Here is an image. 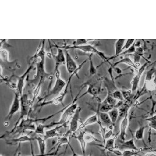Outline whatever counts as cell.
Wrapping results in <instances>:
<instances>
[{"instance_id": "603a6c76", "label": "cell", "mask_w": 156, "mask_h": 156, "mask_svg": "<svg viewBox=\"0 0 156 156\" xmlns=\"http://www.w3.org/2000/svg\"><path fill=\"white\" fill-rule=\"evenodd\" d=\"M108 114L110 116V118L112 123L113 124V125H115V123L116 122L117 120H118V118L119 110H118L117 108L115 107L112 110L109 111L108 112Z\"/></svg>"}, {"instance_id": "5bb4252c", "label": "cell", "mask_w": 156, "mask_h": 156, "mask_svg": "<svg viewBox=\"0 0 156 156\" xmlns=\"http://www.w3.org/2000/svg\"><path fill=\"white\" fill-rule=\"evenodd\" d=\"M128 124H129V119H128V114H127L121 121V124H120L119 138L122 141V142L125 141L126 136V130L127 129Z\"/></svg>"}, {"instance_id": "1f68e13d", "label": "cell", "mask_w": 156, "mask_h": 156, "mask_svg": "<svg viewBox=\"0 0 156 156\" xmlns=\"http://www.w3.org/2000/svg\"><path fill=\"white\" fill-rule=\"evenodd\" d=\"M140 151L124 150L122 153V156H136Z\"/></svg>"}, {"instance_id": "3957f363", "label": "cell", "mask_w": 156, "mask_h": 156, "mask_svg": "<svg viewBox=\"0 0 156 156\" xmlns=\"http://www.w3.org/2000/svg\"><path fill=\"white\" fill-rule=\"evenodd\" d=\"M20 101H21L20 115L19 118L18 119L16 122L14 126V127H16L20 123L21 121L24 119L25 116H28L31 106L33 104L32 102L29 99L27 94L24 93L20 97Z\"/></svg>"}, {"instance_id": "cb8c5ba5", "label": "cell", "mask_w": 156, "mask_h": 156, "mask_svg": "<svg viewBox=\"0 0 156 156\" xmlns=\"http://www.w3.org/2000/svg\"><path fill=\"white\" fill-rule=\"evenodd\" d=\"M146 126H141L135 132V137L136 140H142L144 143V140H143V136H144V131L146 129Z\"/></svg>"}, {"instance_id": "83f0119b", "label": "cell", "mask_w": 156, "mask_h": 156, "mask_svg": "<svg viewBox=\"0 0 156 156\" xmlns=\"http://www.w3.org/2000/svg\"><path fill=\"white\" fill-rule=\"evenodd\" d=\"M83 137H84V140H85L86 143H90V142H93V141H96V142L100 141L99 140L96 138L91 133H90L89 132H87V130L84 133Z\"/></svg>"}, {"instance_id": "60d3db41", "label": "cell", "mask_w": 156, "mask_h": 156, "mask_svg": "<svg viewBox=\"0 0 156 156\" xmlns=\"http://www.w3.org/2000/svg\"><path fill=\"white\" fill-rule=\"evenodd\" d=\"M75 156H77V155H75Z\"/></svg>"}, {"instance_id": "e575fe53", "label": "cell", "mask_w": 156, "mask_h": 156, "mask_svg": "<svg viewBox=\"0 0 156 156\" xmlns=\"http://www.w3.org/2000/svg\"><path fill=\"white\" fill-rule=\"evenodd\" d=\"M89 40H85V39H77L75 41L73 42V45L74 46H81L83 45L84 44H86L88 43Z\"/></svg>"}, {"instance_id": "52a82bcc", "label": "cell", "mask_w": 156, "mask_h": 156, "mask_svg": "<svg viewBox=\"0 0 156 156\" xmlns=\"http://www.w3.org/2000/svg\"><path fill=\"white\" fill-rule=\"evenodd\" d=\"M65 52V58H66V69L68 73L69 74V75L72 74L74 72H76L79 68L80 65L77 66L76 63L75 61L73 60L67 49H63Z\"/></svg>"}, {"instance_id": "e0dca14e", "label": "cell", "mask_w": 156, "mask_h": 156, "mask_svg": "<svg viewBox=\"0 0 156 156\" xmlns=\"http://www.w3.org/2000/svg\"><path fill=\"white\" fill-rule=\"evenodd\" d=\"M125 41L126 40L124 39H119L116 41L115 44V55L112 57H110L108 59L109 60H111L112 58L118 56L122 52L123 47L124 46Z\"/></svg>"}, {"instance_id": "f546056e", "label": "cell", "mask_w": 156, "mask_h": 156, "mask_svg": "<svg viewBox=\"0 0 156 156\" xmlns=\"http://www.w3.org/2000/svg\"><path fill=\"white\" fill-rule=\"evenodd\" d=\"M110 94V96H112L113 98H115V99L116 100H118L119 101H124V97L122 96V92L121 91L119 90H116L115 91H114L113 92H112V93L110 94Z\"/></svg>"}, {"instance_id": "7402d4cb", "label": "cell", "mask_w": 156, "mask_h": 156, "mask_svg": "<svg viewBox=\"0 0 156 156\" xmlns=\"http://www.w3.org/2000/svg\"><path fill=\"white\" fill-rule=\"evenodd\" d=\"M119 63H125V64H127V65H129V66L133 67V68L134 69H136L138 68L136 67V66L135 65V64L134 63V62H133L129 57H124V58H122V59H121V60H118V61L115 62L113 65H111V66H112V67H114V66H115L116 65H118V64H119Z\"/></svg>"}, {"instance_id": "b9f144b4", "label": "cell", "mask_w": 156, "mask_h": 156, "mask_svg": "<svg viewBox=\"0 0 156 156\" xmlns=\"http://www.w3.org/2000/svg\"><path fill=\"white\" fill-rule=\"evenodd\" d=\"M1 156H2V155H1Z\"/></svg>"}, {"instance_id": "ffe728a7", "label": "cell", "mask_w": 156, "mask_h": 156, "mask_svg": "<svg viewBox=\"0 0 156 156\" xmlns=\"http://www.w3.org/2000/svg\"><path fill=\"white\" fill-rule=\"evenodd\" d=\"M35 140H37L38 145V148L40 151V155L43 156L44 155L45 151H46V140L41 138V136H35Z\"/></svg>"}, {"instance_id": "74e56055", "label": "cell", "mask_w": 156, "mask_h": 156, "mask_svg": "<svg viewBox=\"0 0 156 156\" xmlns=\"http://www.w3.org/2000/svg\"><path fill=\"white\" fill-rule=\"evenodd\" d=\"M146 120H154V121H156V115L152 116H151L149 118H147L146 119Z\"/></svg>"}, {"instance_id": "ab89813d", "label": "cell", "mask_w": 156, "mask_h": 156, "mask_svg": "<svg viewBox=\"0 0 156 156\" xmlns=\"http://www.w3.org/2000/svg\"><path fill=\"white\" fill-rule=\"evenodd\" d=\"M88 156H92V155H91V153H90V154H89V155H88Z\"/></svg>"}, {"instance_id": "9c48e42d", "label": "cell", "mask_w": 156, "mask_h": 156, "mask_svg": "<svg viewBox=\"0 0 156 156\" xmlns=\"http://www.w3.org/2000/svg\"><path fill=\"white\" fill-rule=\"evenodd\" d=\"M33 64L32 63L29 67L27 69V70L25 71V73L21 75L20 76L17 77H18V82H17V85H16V91L18 94L20 96V97L23 95V87H24V80L26 77H27L30 71L32 69L33 67Z\"/></svg>"}, {"instance_id": "484cf974", "label": "cell", "mask_w": 156, "mask_h": 156, "mask_svg": "<svg viewBox=\"0 0 156 156\" xmlns=\"http://www.w3.org/2000/svg\"><path fill=\"white\" fill-rule=\"evenodd\" d=\"M102 103H104L107 105H112V106H113L114 107H115V106L117 104V100L108 94L107 97L104 99V101L102 102Z\"/></svg>"}, {"instance_id": "836d02e7", "label": "cell", "mask_w": 156, "mask_h": 156, "mask_svg": "<svg viewBox=\"0 0 156 156\" xmlns=\"http://www.w3.org/2000/svg\"><path fill=\"white\" fill-rule=\"evenodd\" d=\"M135 41L133 44L129 48L127 49L122 52L121 54V55H125V54H133V53H136V48H135Z\"/></svg>"}, {"instance_id": "2e32d148", "label": "cell", "mask_w": 156, "mask_h": 156, "mask_svg": "<svg viewBox=\"0 0 156 156\" xmlns=\"http://www.w3.org/2000/svg\"><path fill=\"white\" fill-rule=\"evenodd\" d=\"M119 149L121 150H134V151H141L142 149H138L135 144L134 143V140L133 138H132L131 139L127 140V141H124L122 142V143L119 145L118 146Z\"/></svg>"}, {"instance_id": "d4e9b609", "label": "cell", "mask_w": 156, "mask_h": 156, "mask_svg": "<svg viewBox=\"0 0 156 156\" xmlns=\"http://www.w3.org/2000/svg\"><path fill=\"white\" fill-rule=\"evenodd\" d=\"M64 144H66L69 145V147H70V148L72 149V151H73L74 154L76 155V154H75L74 152L73 151V149H72V147H71V145H70V144H69V140H68L67 136H65V135H63V136H61L58 137V141H57V143L55 146H61V145Z\"/></svg>"}, {"instance_id": "277c9868", "label": "cell", "mask_w": 156, "mask_h": 156, "mask_svg": "<svg viewBox=\"0 0 156 156\" xmlns=\"http://www.w3.org/2000/svg\"><path fill=\"white\" fill-rule=\"evenodd\" d=\"M62 49H80L83 52H89V53H94L97 54L99 57H101L102 60H104L105 62H109V58L107 57L105 54L100 51H99L98 49H96L94 46L91 44H83L81 46H66L65 47H60Z\"/></svg>"}, {"instance_id": "44dd1931", "label": "cell", "mask_w": 156, "mask_h": 156, "mask_svg": "<svg viewBox=\"0 0 156 156\" xmlns=\"http://www.w3.org/2000/svg\"><path fill=\"white\" fill-rule=\"evenodd\" d=\"M99 91H100V88L99 87H98V86L95 85L94 84L89 83L87 91L83 94H82L81 96H83V95H85V94H86L87 93H89L91 95H92L93 97L96 98L97 96H98Z\"/></svg>"}, {"instance_id": "ac0fdd59", "label": "cell", "mask_w": 156, "mask_h": 156, "mask_svg": "<svg viewBox=\"0 0 156 156\" xmlns=\"http://www.w3.org/2000/svg\"><path fill=\"white\" fill-rule=\"evenodd\" d=\"M144 90L149 91H155L156 96V73L154 74V77L150 81L144 83L142 91H143Z\"/></svg>"}, {"instance_id": "6da1fadb", "label": "cell", "mask_w": 156, "mask_h": 156, "mask_svg": "<svg viewBox=\"0 0 156 156\" xmlns=\"http://www.w3.org/2000/svg\"><path fill=\"white\" fill-rule=\"evenodd\" d=\"M81 90L79 91V93L80 92ZM79 93L78 94H77V96L74 98V99L73 100V101L71 102V103L69 105H68L65 109L64 110V111L63 112L62 115L61 116L60 119L58 121V122H52L49 124H45V127H53L54 126H58V125H62L64 124L65 123H66L67 122L68 118L69 116H71V115H73L75 112V111L77 110V108H78L77 106V99H79V98H80V96H79Z\"/></svg>"}, {"instance_id": "4dcf8cb0", "label": "cell", "mask_w": 156, "mask_h": 156, "mask_svg": "<svg viewBox=\"0 0 156 156\" xmlns=\"http://www.w3.org/2000/svg\"><path fill=\"white\" fill-rule=\"evenodd\" d=\"M155 73H156V68L154 67H152L151 69L147 71L146 75L145 82L150 81L153 78V76L155 74Z\"/></svg>"}, {"instance_id": "4fadbf2b", "label": "cell", "mask_w": 156, "mask_h": 156, "mask_svg": "<svg viewBox=\"0 0 156 156\" xmlns=\"http://www.w3.org/2000/svg\"><path fill=\"white\" fill-rule=\"evenodd\" d=\"M98 122L101 124L104 127L108 128L110 127H113L114 125L112 123L110 116L107 113L101 112L98 110Z\"/></svg>"}, {"instance_id": "d6a6232c", "label": "cell", "mask_w": 156, "mask_h": 156, "mask_svg": "<svg viewBox=\"0 0 156 156\" xmlns=\"http://www.w3.org/2000/svg\"><path fill=\"white\" fill-rule=\"evenodd\" d=\"M44 128H46L45 124H43L42 123H40L36 127V129L35 130V133L39 134V135H44V132H45L44 131Z\"/></svg>"}, {"instance_id": "8992f818", "label": "cell", "mask_w": 156, "mask_h": 156, "mask_svg": "<svg viewBox=\"0 0 156 156\" xmlns=\"http://www.w3.org/2000/svg\"><path fill=\"white\" fill-rule=\"evenodd\" d=\"M80 111H81V108L80 107H78V108H77V110L75 111L74 113L72 116L71 119L69 122V129L68 131L66 133H63L65 136H68L69 134L74 133L79 128L78 122L79 120Z\"/></svg>"}, {"instance_id": "5b68a950", "label": "cell", "mask_w": 156, "mask_h": 156, "mask_svg": "<svg viewBox=\"0 0 156 156\" xmlns=\"http://www.w3.org/2000/svg\"><path fill=\"white\" fill-rule=\"evenodd\" d=\"M20 108H21L20 96L18 94L17 92H15L14 94V98H13V102L10 106V108L4 120V123L9 122V121L11 120L14 114L16 113L20 110Z\"/></svg>"}, {"instance_id": "30bf717a", "label": "cell", "mask_w": 156, "mask_h": 156, "mask_svg": "<svg viewBox=\"0 0 156 156\" xmlns=\"http://www.w3.org/2000/svg\"><path fill=\"white\" fill-rule=\"evenodd\" d=\"M86 132L85 129H77V130L73 134L74 138H76L80 143L82 152L83 153V156H85L86 153V142L84 140V133Z\"/></svg>"}, {"instance_id": "d6986e66", "label": "cell", "mask_w": 156, "mask_h": 156, "mask_svg": "<svg viewBox=\"0 0 156 156\" xmlns=\"http://www.w3.org/2000/svg\"><path fill=\"white\" fill-rule=\"evenodd\" d=\"M98 113L96 112L94 115H91V116H90L88 118H87L83 123H82L79 126L78 129H85V127L88 126V125H91L93 124H94L96 122H98Z\"/></svg>"}, {"instance_id": "4316f807", "label": "cell", "mask_w": 156, "mask_h": 156, "mask_svg": "<svg viewBox=\"0 0 156 156\" xmlns=\"http://www.w3.org/2000/svg\"><path fill=\"white\" fill-rule=\"evenodd\" d=\"M116 136H115L113 138H108L107 139V140L105 141V144H104V149L108 151H110L111 149H115V146H114V143H115V140L116 138Z\"/></svg>"}, {"instance_id": "8fae6325", "label": "cell", "mask_w": 156, "mask_h": 156, "mask_svg": "<svg viewBox=\"0 0 156 156\" xmlns=\"http://www.w3.org/2000/svg\"><path fill=\"white\" fill-rule=\"evenodd\" d=\"M68 122L67 121L66 123H65L64 124H62V125H58V126H55V127L52 128V129H51L48 130H46L44 132V139L46 140L47 139H49V138H54L55 136H63V134H61L60 133L58 132V130H60L62 127H67V125H68Z\"/></svg>"}, {"instance_id": "d590c367", "label": "cell", "mask_w": 156, "mask_h": 156, "mask_svg": "<svg viewBox=\"0 0 156 156\" xmlns=\"http://www.w3.org/2000/svg\"><path fill=\"white\" fill-rule=\"evenodd\" d=\"M135 40L134 39H129L127 41H126V43H124V46L123 47V50L127 49L133 44V43H135Z\"/></svg>"}, {"instance_id": "8d00e7d4", "label": "cell", "mask_w": 156, "mask_h": 156, "mask_svg": "<svg viewBox=\"0 0 156 156\" xmlns=\"http://www.w3.org/2000/svg\"><path fill=\"white\" fill-rule=\"evenodd\" d=\"M140 156H156V154L153 152H148L144 155H140Z\"/></svg>"}, {"instance_id": "f35d334b", "label": "cell", "mask_w": 156, "mask_h": 156, "mask_svg": "<svg viewBox=\"0 0 156 156\" xmlns=\"http://www.w3.org/2000/svg\"><path fill=\"white\" fill-rule=\"evenodd\" d=\"M155 63H156V60H155V61H154V62L152 63V64H154Z\"/></svg>"}, {"instance_id": "9a60e30c", "label": "cell", "mask_w": 156, "mask_h": 156, "mask_svg": "<svg viewBox=\"0 0 156 156\" xmlns=\"http://www.w3.org/2000/svg\"><path fill=\"white\" fill-rule=\"evenodd\" d=\"M32 140H35V137H30L27 135H23L21 136H19L18 138H12L9 140H7V144L13 145L15 144H20L23 142H31Z\"/></svg>"}, {"instance_id": "ba28073f", "label": "cell", "mask_w": 156, "mask_h": 156, "mask_svg": "<svg viewBox=\"0 0 156 156\" xmlns=\"http://www.w3.org/2000/svg\"><path fill=\"white\" fill-rule=\"evenodd\" d=\"M149 63V62L148 61H146L145 63H144L142 65V66L138 69L136 74L134 76V77L132 80V81H131V85H132V89H131V90H132V93L134 92L135 91H136L138 89L139 82L140 81L141 76L143 73L146 69V68L147 66L148 65Z\"/></svg>"}, {"instance_id": "f1b7e54d", "label": "cell", "mask_w": 156, "mask_h": 156, "mask_svg": "<svg viewBox=\"0 0 156 156\" xmlns=\"http://www.w3.org/2000/svg\"><path fill=\"white\" fill-rule=\"evenodd\" d=\"M88 60L90 61V69H89V72L90 73L91 75L94 76L96 75L97 74V69L96 68V67L94 66L93 65V62L92 60V54H90L88 56Z\"/></svg>"}, {"instance_id": "7c38bea8", "label": "cell", "mask_w": 156, "mask_h": 156, "mask_svg": "<svg viewBox=\"0 0 156 156\" xmlns=\"http://www.w3.org/2000/svg\"><path fill=\"white\" fill-rule=\"evenodd\" d=\"M54 60H55V69H54V72H55L56 71L58 70V67L60 65L62 64H65V62H66V58H65V52L64 50H63L62 48H59L58 49V52L57 54H53L52 55Z\"/></svg>"}, {"instance_id": "7a4b0ae2", "label": "cell", "mask_w": 156, "mask_h": 156, "mask_svg": "<svg viewBox=\"0 0 156 156\" xmlns=\"http://www.w3.org/2000/svg\"><path fill=\"white\" fill-rule=\"evenodd\" d=\"M54 75L55 76L56 78L55 84L52 88L44 97V99H47L49 98H52V99L54 98L55 96H57L61 93L63 87H65L66 85L65 81L62 79L60 77V73L59 69L54 72Z\"/></svg>"}]
</instances>
